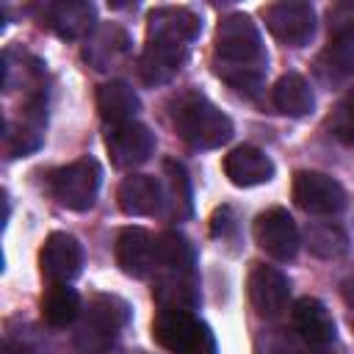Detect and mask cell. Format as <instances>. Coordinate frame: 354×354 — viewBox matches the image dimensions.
Here are the masks:
<instances>
[{
  "label": "cell",
  "mask_w": 354,
  "mask_h": 354,
  "mask_svg": "<svg viewBox=\"0 0 354 354\" xmlns=\"http://www.w3.org/2000/svg\"><path fill=\"white\" fill-rule=\"evenodd\" d=\"M202 19L185 6H160L147 17V44L138 75L149 86L169 83L188 58V44L199 36Z\"/></svg>",
  "instance_id": "1"
},
{
  "label": "cell",
  "mask_w": 354,
  "mask_h": 354,
  "mask_svg": "<svg viewBox=\"0 0 354 354\" xmlns=\"http://www.w3.org/2000/svg\"><path fill=\"white\" fill-rule=\"evenodd\" d=\"M254 243L271 254L274 260H293L296 252H299V230H296V221L290 218V213L285 207H268L266 213H260L254 218Z\"/></svg>",
  "instance_id": "8"
},
{
  "label": "cell",
  "mask_w": 354,
  "mask_h": 354,
  "mask_svg": "<svg viewBox=\"0 0 354 354\" xmlns=\"http://www.w3.org/2000/svg\"><path fill=\"white\" fill-rule=\"evenodd\" d=\"M266 28L274 39L290 47H304L315 33V11L304 0H282L271 3L266 11Z\"/></svg>",
  "instance_id": "6"
},
{
  "label": "cell",
  "mask_w": 354,
  "mask_h": 354,
  "mask_svg": "<svg viewBox=\"0 0 354 354\" xmlns=\"http://www.w3.org/2000/svg\"><path fill=\"white\" fill-rule=\"evenodd\" d=\"M205 332H207V326L202 321H196L194 313H188V310H158V315L152 321V337L158 340V346H163L174 354L191 348Z\"/></svg>",
  "instance_id": "13"
},
{
  "label": "cell",
  "mask_w": 354,
  "mask_h": 354,
  "mask_svg": "<svg viewBox=\"0 0 354 354\" xmlns=\"http://www.w3.org/2000/svg\"><path fill=\"white\" fill-rule=\"evenodd\" d=\"M329 44L354 47V3H332L326 8Z\"/></svg>",
  "instance_id": "26"
},
{
  "label": "cell",
  "mask_w": 354,
  "mask_h": 354,
  "mask_svg": "<svg viewBox=\"0 0 354 354\" xmlns=\"http://www.w3.org/2000/svg\"><path fill=\"white\" fill-rule=\"evenodd\" d=\"M180 354H216V343H213V335H210V329L191 346V348H185V351H180Z\"/></svg>",
  "instance_id": "29"
},
{
  "label": "cell",
  "mask_w": 354,
  "mask_h": 354,
  "mask_svg": "<svg viewBox=\"0 0 354 354\" xmlns=\"http://www.w3.org/2000/svg\"><path fill=\"white\" fill-rule=\"evenodd\" d=\"M213 50L218 58V77L241 94H252L263 83L266 50L257 25L249 14L232 11L216 25Z\"/></svg>",
  "instance_id": "2"
},
{
  "label": "cell",
  "mask_w": 354,
  "mask_h": 354,
  "mask_svg": "<svg viewBox=\"0 0 354 354\" xmlns=\"http://www.w3.org/2000/svg\"><path fill=\"white\" fill-rule=\"evenodd\" d=\"M293 199L301 210L313 216H335L346 207L343 185L321 171H296L293 174Z\"/></svg>",
  "instance_id": "7"
},
{
  "label": "cell",
  "mask_w": 354,
  "mask_h": 354,
  "mask_svg": "<svg viewBox=\"0 0 354 354\" xmlns=\"http://www.w3.org/2000/svg\"><path fill=\"white\" fill-rule=\"evenodd\" d=\"M83 266V246L69 232H50L39 252L41 277L50 285H69Z\"/></svg>",
  "instance_id": "11"
},
{
  "label": "cell",
  "mask_w": 354,
  "mask_h": 354,
  "mask_svg": "<svg viewBox=\"0 0 354 354\" xmlns=\"http://www.w3.org/2000/svg\"><path fill=\"white\" fill-rule=\"evenodd\" d=\"M116 202H119L122 213H127V216H152L163 205V188L155 177L130 174L119 183Z\"/></svg>",
  "instance_id": "17"
},
{
  "label": "cell",
  "mask_w": 354,
  "mask_h": 354,
  "mask_svg": "<svg viewBox=\"0 0 354 354\" xmlns=\"http://www.w3.org/2000/svg\"><path fill=\"white\" fill-rule=\"evenodd\" d=\"M304 243L315 257L335 260L348 252V235L332 221H313L304 230Z\"/></svg>",
  "instance_id": "24"
},
{
  "label": "cell",
  "mask_w": 354,
  "mask_h": 354,
  "mask_svg": "<svg viewBox=\"0 0 354 354\" xmlns=\"http://www.w3.org/2000/svg\"><path fill=\"white\" fill-rule=\"evenodd\" d=\"M340 293H343V301L348 307H354V271H348L346 279L340 282Z\"/></svg>",
  "instance_id": "30"
},
{
  "label": "cell",
  "mask_w": 354,
  "mask_h": 354,
  "mask_svg": "<svg viewBox=\"0 0 354 354\" xmlns=\"http://www.w3.org/2000/svg\"><path fill=\"white\" fill-rule=\"evenodd\" d=\"M235 230H238V221H235V210L232 207H218L213 216H210V232H213V238H232L235 235Z\"/></svg>",
  "instance_id": "28"
},
{
  "label": "cell",
  "mask_w": 354,
  "mask_h": 354,
  "mask_svg": "<svg viewBox=\"0 0 354 354\" xmlns=\"http://www.w3.org/2000/svg\"><path fill=\"white\" fill-rule=\"evenodd\" d=\"M127 321H130V304L122 296L94 293L86 304V315H83V324L75 337L77 351L80 354H105L116 343V337Z\"/></svg>",
  "instance_id": "4"
},
{
  "label": "cell",
  "mask_w": 354,
  "mask_h": 354,
  "mask_svg": "<svg viewBox=\"0 0 354 354\" xmlns=\"http://www.w3.org/2000/svg\"><path fill=\"white\" fill-rule=\"evenodd\" d=\"M124 47H127V36H124L119 28H102V30H97V33L86 41L83 55H86V61H91L97 69H105L119 53H124Z\"/></svg>",
  "instance_id": "25"
},
{
  "label": "cell",
  "mask_w": 354,
  "mask_h": 354,
  "mask_svg": "<svg viewBox=\"0 0 354 354\" xmlns=\"http://www.w3.org/2000/svg\"><path fill=\"white\" fill-rule=\"evenodd\" d=\"M97 111L108 124L133 122L138 111V97L124 80H108L97 88Z\"/></svg>",
  "instance_id": "20"
},
{
  "label": "cell",
  "mask_w": 354,
  "mask_h": 354,
  "mask_svg": "<svg viewBox=\"0 0 354 354\" xmlns=\"http://www.w3.org/2000/svg\"><path fill=\"white\" fill-rule=\"evenodd\" d=\"M155 254H158V268L160 271H194L196 254L191 241L183 232L166 230L155 241Z\"/></svg>",
  "instance_id": "23"
},
{
  "label": "cell",
  "mask_w": 354,
  "mask_h": 354,
  "mask_svg": "<svg viewBox=\"0 0 354 354\" xmlns=\"http://www.w3.org/2000/svg\"><path fill=\"white\" fill-rule=\"evenodd\" d=\"M152 296L160 310H196L199 307V282L194 271H163L152 288Z\"/></svg>",
  "instance_id": "18"
},
{
  "label": "cell",
  "mask_w": 354,
  "mask_h": 354,
  "mask_svg": "<svg viewBox=\"0 0 354 354\" xmlns=\"http://www.w3.org/2000/svg\"><path fill=\"white\" fill-rule=\"evenodd\" d=\"M155 235L144 227H124L116 235V266L127 274V277H149L158 266V254H155Z\"/></svg>",
  "instance_id": "12"
},
{
  "label": "cell",
  "mask_w": 354,
  "mask_h": 354,
  "mask_svg": "<svg viewBox=\"0 0 354 354\" xmlns=\"http://www.w3.org/2000/svg\"><path fill=\"white\" fill-rule=\"evenodd\" d=\"M105 149L116 169H136L155 152V136L147 124L136 119L124 124H111L105 133Z\"/></svg>",
  "instance_id": "10"
},
{
  "label": "cell",
  "mask_w": 354,
  "mask_h": 354,
  "mask_svg": "<svg viewBox=\"0 0 354 354\" xmlns=\"http://www.w3.org/2000/svg\"><path fill=\"white\" fill-rule=\"evenodd\" d=\"M163 177L166 183L160 188H163V202L169 205V213L174 218H188L194 213V194H191V180H188L185 166L177 160H166Z\"/></svg>",
  "instance_id": "21"
},
{
  "label": "cell",
  "mask_w": 354,
  "mask_h": 354,
  "mask_svg": "<svg viewBox=\"0 0 354 354\" xmlns=\"http://www.w3.org/2000/svg\"><path fill=\"white\" fill-rule=\"evenodd\" d=\"M102 185V169L94 158H77L55 171H50V194L66 210L83 213L97 202Z\"/></svg>",
  "instance_id": "5"
},
{
  "label": "cell",
  "mask_w": 354,
  "mask_h": 354,
  "mask_svg": "<svg viewBox=\"0 0 354 354\" xmlns=\"http://www.w3.org/2000/svg\"><path fill=\"white\" fill-rule=\"evenodd\" d=\"M224 174L230 177L232 185L252 188V185H263L274 177V163L263 149L243 144V147H235L224 158Z\"/></svg>",
  "instance_id": "15"
},
{
  "label": "cell",
  "mask_w": 354,
  "mask_h": 354,
  "mask_svg": "<svg viewBox=\"0 0 354 354\" xmlns=\"http://www.w3.org/2000/svg\"><path fill=\"white\" fill-rule=\"evenodd\" d=\"M293 326L307 346H329L335 343V321L324 301L313 296H301L293 304Z\"/></svg>",
  "instance_id": "16"
},
{
  "label": "cell",
  "mask_w": 354,
  "mask_h": 354,
  "mask_svg": "<svg viewBox=\"0 0 354 354\" xmlns=\"http://www.w3.org/2000/svg\"><path fill=\"white\" fill-rule=\"evenodd\" d=\"M329 136L340 141L343 147H354V86L340 97V102L332 108L326 119Z\"/></svg>",
  "instance_id": "27"
},
{
  "label": "cell",
  "mask_w": 354,
  "mask_h": 354,
  "mask_svg": "<svg viewBox=\"0 0 354 354\" xmlns=\"http://www.w3.org/2000/svg\"><path fill=\"white\" fill-rule=\"evenodd\" d=\"M271 102H274V108L279 111V113H285V116H307L313 108H315V97H313V88H310V83L301 77V75H296V72H288V75H282L277 83H274V88H271Z\"/></svg>",
  "instance_id": "19"
},
{
  "label": "cell",
  "mask_w": 354,
  "mask_h": 354,
  "mask_svg": "<svg viewBox=\"0 0 354 354\" xmlns=\"http://www.w3.org/2000/svg\"><path fill=\"white\" fill-rule=\"evenodd\" d=\"M130 354H147V351H130Z\"/></svg>",
  "instance_id": "32"
},
{
  "label": "cell",
  "mask_w": 354,
  "mask_h": 354,
  "mask_svg": "<svg viewBox=\"0 0 354 354\" xmlns=\"http://www.w3.org/2000/svg\"><path fill=\"white\" fill-rule=\"evenodd\" d=\"M80 315V296L69 285H50L41 296V318L44 324L64 329Z\"/></svg>",
  "instance_id": "22"
},
{
  "label": "cell",
  "mask_w": 354,
  "mask_h": 354,
  "mask_svg": "<svg viewBox=\"0 0 354 354\" xmlns=\"http://www.w3.org/2000/svg\"><path fill=\"white\" fill-rule=\"evenodd\" d=\"M171 122L180 138L194 149H216L232 138V119L202 94H180Z\"/></svg>",
  "instance_id": "3"
},
{
  "label": "cell",
  "mask_w": 354,
  "mask_h": 354,
  "mask_svg": "<svg viewBox=\"0 0 354 354\" xmlns=\"http://www.w3.org/2000/svg\"><path fill=\"white\" fill-rule=\"evenodd\" d=\"M246 293L260 318H279L290 301V282L279 268L254 263L246 279Z\"/></svg>",
  "instance_id": "9"
},
{
  "label": "cell",
  "mask_w": 354,
  "mask_h": 354,
  "mask_svg": "<svg viewBox=\"0 0 354 354\" xmlns=\"http://www.w3.org/2000/svg\"><path fill=\"white\" fill-rule=\"evenodd\" d=\"M97 19V8L83 0H58L41 8V25L50 28L61 39H80L91 30Z\"/></svg>",
  "instance_id": "14"
},
{
  "label": "cell",
  "mask_w": 354,
  "mask_h": 354,
  "mask_svg": "<svg viewBox=\"0 0 354 354\" xmlns=\"http://www.w3.org/2000/svg\"><path fill=\"white\" fill-rule=\"evenodd\" d=\"M304 354H337V351H332V343H329V346H310V351Z\"/></svg>",
  "instance_id": "31"
}]
</instances>
